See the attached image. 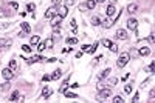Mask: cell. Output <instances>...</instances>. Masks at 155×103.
Returning <instances> with one entry per match:
<instances>
[{
  "label": "cell",
  "mask_w": 155,
  "mask_h": 103,
  "mask_svg": "<svg viewBox=\"0 0 155 103\" xmlns=\"http://www.w3.org/2000/svg\"><path fill=\"white\" fill-rule=\"evenodd\" d=\"M9 88H11V85H9V80H6L5 83H2V85H0V89H2V91H8Z\"/></svg>",
  "instance_id": "d6986e66"
},
{
  "label": "cell",
  "mask_w": 155,
  "mask_h": 103,
  "mask_svg": "<svg viewBox=\"0 0 155 103\" xmlns=\"http://www.w3.org/2000/svg\"><path fill=\"white\" fill-rule=\"evenodd\" d=\"M30 43L31 45H39V43H41V37H39V35H33L30 38Z\"/></svg>",
  "instance_id": "e0dca14e"
},
{
  "label": "cell",
  "mask_w": 155,
  "mask_h": 103,
  "mask_svg": "<svg viewBox=\"0 0 155 103\" xmlns=\"http://www.w3.org/2000/svg\"><path fill=\"white\" fill-rule=\"evenodd\" d=\"M70 51H71V49H70V48H65V49H62V52H64V54H68V52H70Z\"/></svg>",
  "instance_id": "ee69618b"
},
{
  "label": "cell",
  "mask_w": 155,
  "mask_h": 103,
  "mask_svg": "<svg viewBox=\"0 0 155 103\" xmlns=\"http://www.w3.org/2000/svg\"><path fill=\"white\" fill-rule=\"evenodd\" d=\"M147 40H150V42H153V32H152V34H150V35L147 37Z\"/></svg>",
  "instance_id": "f6af8a7d"
},
{
  "label": "cell",
  "mask_w": 155,
  "mask_h": 103,
  "mask_svg": "<svg viewBox=\"0 0 155 103\" xmlns=\"http://www.w3.org/2000/svg\"><path fill=\"white\" fill-rule=\"evenodd\" d=\"M109 49H110L112 52H118V45H116V43H110Z\"/></svg>",
  "instance_id": "f1b7e54d"
},
{
  "label": "cell",
  "mask_w": 155,
  "mask_h": 103,
  "mask_svg": "<svg viewBox=\"0 0 155 103\" xmlns=\"http://www.w3.org/2000/svg\"><path fill=\"white\" fill-rule=\"evenodd\" d=\"M22 51H25V52H31V48H30L28 45H23V46H22Z\"/></svg>",
  "instance_id": "d590c367"
},
{
  "label": "cell",
  "mask_w": 155,
  "mask_h": 103,
  "mask_svg": "<svg viewBox=\"0 0 155 103\" xmlns=\"http://www.w3.org/2000/svg\"><path fill=\"white\" fill-rule=\"evenodd\" d=\"M76 2V0H67V5H73Z\"/></svg>",
  "instance_id": "c3c4849f"
},
{
  "label": "cell",
  "mask_w": 155,
  "mask_h": 103,
  "mask_svg": "<svg viewBox=\"0 0 155 103\" xmlns=\"http://www.w3.org/2000/svg\"><path fill=\"white\" fill-rule=\"evenodd\" d=\"M137 9H138V5L137 3H129V6H127V12L129 14H135V12H137Z\"/></svg>",
  "instance_id": "8fae6325"
},
{
  "label": "cell",
  "mask_w": 155,
  "mask_h": 103,
  "mask_svg": "<svg viewBox=\"0 0 155 103\" xmlns=\"http://www.w3.org/2000/svg\"><path fill=\"white\" fill-rule=\"evenodd\" d=\"M45 48H47V45H45V43H39V45H37V49H39V51H44Z\"/></svg>",
  "instance_id": "836d02e7"
},
{
  "label": "cell",
  "mask_w": 155,
  "mask_h": 103,
  "mask_svg": "<svg viewBox=\"0 0 155 103\" xmlns=\"http://www.w3.org/2000/svg\"><path fill=\"white\" fill-rule=\"evenodd\" d=\"M9 69H11V71H19V66H17V63H16V60H11V61H9Z\"/></svg>",
  "instance_id": "44dd1931"
},
{
  "label": "cell",
  "mask_w": 155,
  "mask_h": 103,
  "mask_svg": "<svg viewBox=\"0 0 155 103\" xmlns=\"http://www.w3.org/2000/svg\"><path fill=\"white\" fill-rule=\"evenodd\" d=\"M96 2H104V0H96Z\"/></svg>",
  "instance_id": "f907efd6"
},
{
  "label": "cell",
  "mask_w": 155,
  "mask_h": 103,
  "mask_svg": "<svg viewBox=\"0 0 155 103\" xmlns=\"http://www.w3.org/2000/svg\"><path fill=\"white\" fill-rule=\"evenodd\" d=\"M12 45V38H0V48H9Z\"/></svg>",
  "instance_id": "52a82bcc"
},
{
  "label": "cell",
  "mask_w": 155,
  "mask_h": 103,
  "mask_svg": "<svg viewBox=\"0 0 155 103\" xmlns=\"http://www.w3.org/2000/svg\"><path fill=\"white\" fill-rule=\"evenodd\" d=\"M149 52H150V49H149V48H141V49H140V55H143V57L149 55Z\"/></svg>",
  "instance_id": "603a6c76"
},
{
  "label": "cell",
  "mask_w": 155,
  "mask_h": 103,
  "mask_svg": "<svg viewBox=\"0 0 155 103\" xmlns=\"http://www.w3.org/2000/svg\"><path fill=\"white\" fill-rule=\"evenodd\" d=\"M61 75H62V71H61V69H56V71L51 74V78H53V80H59Z\"/></svg>",
  "instance_id": "5bb4252c"
},
{
  "label": "cell",
  "mask_w": 155,
  "mask_h": 103,
  "mask_svg": "<svg viewBox=\"0 0 155 103\" xmlns=\"http://www.w3.org/2000/svg\"><path fill=\"white\" fill-rule=\"evenodd\" d=\"M129 75H130V74H126V75H123V81H126V80L129 78Z\"/></svg>",
  "instance_id": "7dc6e473"
},
{
  "label": "cell",
  "mask_w": 155,
  "mask_h": 103,
  "mask_svg": "<svg viewBox=\"0 0 155 103\" xmlns=\"http://www.w3.org/2000/svg\"><path fill=\"white\" fill-rule=\"evenodd\" d=\"M112 94V88H102L99 89V98H107Z\"/></svg>",
  "instance_id": "8992f818"
},
{
  "label": "cell",
  "mask_w": 155,
  "mask_h": 103,
  "mask_svg": "<svg viewBox=\"0 0 155 103\" xmlns=\"http://www.w3.org/2000/svg\"><path fill=\"white\" fill-rule=\"evenodd\" d=\"M138 98H140V94L137 92V94H135V95H133V98H132V101H133V103H137V101H138Z\"/></svg>",
  "instance_id": "f35d334b"
},
{
  "label": "cell",
  "mask_w": 155,
  "mask_h": 103,
  "mask_svg": "<svg viewBox=\"0 0 155 103\" xmlns=\"http://www.w3.org/2000/svg\"><path fill=\"white\" fill-rule=\"evenodd\" d=\"M50 22H51V26H53V28H56V26H59V25H61V22H62V17L56 14L53 18H50Z\"/></svg>",
  "instance_id": "277c9868"
},
{
  "label": "cell",
  "mask_w": 155,
  "mask_h": 103,
  "mask_svg": "<svg viewBox=\"0 0 155 103\" xmlns=\"http://www.w3.org/2000/svg\"><path fill=\"white\" fill-rule=\"evenodd\" d=\"M112 101H113V103H123L124 100H123V97H120V95H116V97H115V98H113Z\"/></svg>",
  "instance_id": "1f68e13d"
},
{
  "label": "cell",
  "mask_w": 155,
  "mask_h": 103,
  "mask_svg": "<svg viewBox=\"0 0 155 103\" xmlns=\"http://www.w3.org/2000/svg\"><path fill=\"white\" fill-rule=\"evenodd\" d=\"M42 80H44V81H48V80H51V75H44Z\"/></svg>",
  "instance_id": "b9f144b4"
},
{
  "label": "cell",
  "mask_w": 155,
  "mask_h": 103,
  "mask_svg": "<svg viewBox=\"0 0 155 103\" xmlns=\"http://www.w3.org/2000/svg\"><path fill=\"white\" fill-rule=\"evenodd\" d=\"M20 26H22V31H23L25 34H30V32H31V26H30V25H28L27 22H23V23H22Z\"/></svg>",
  "instance_id": "9a60e30c"
},
{
  "label": "cell",
  "mask_w": 155,
  "mask_h": 103,
  "mask_svg": "<svg viewBox=\"0 0 155 103\" xmlns=\"http://www.w3.org/2000/svg\"><path fill=\"white\" fill-rule=\"evenodd\" d=\"M41 60H44V57H41V55H34V57H31V58H27V60H25V63H27V65H33V63H36V61H41Z\"/></svg>",
  "instance_id": "30bf717a"
},
{
  "label": "cell",
  "mask_w": 155,
  "mask_h": 103,
  "mask_svg": "<svg viewBox=\"0 0 155 103\" xmlns=\"http://www.w3.org/2000/svg\"><path fill=\"white\" fill-rule=\"evenodd\" d=\"M68 81H70V77H67V78H65V80L62 81V85H61V88H59V92H61V94H64V92H65V91H67L68 88H70Z\"/></svg>",
  "instance_id": "9c48e42d"
},
{
  "label": "cell",
  "mask_w": 155,
  "mask_h": 103,
  "mask_svg": "<svg viewBox=\"0 0 155 103\" xmlns=\"http://www.w3.org/2000/svg\"><path fill=\"white\" fill-rule=\"evenodd\" d=\"M2 75H3V78H5V80H12V77H14V74H12V71H11L9 68L2 69Z\"/></svg>",
  "instance_id": "3957f363"
},
{
  "label": "cell",
  "mask_w": 155,
  "mask_h": 103,
  "mask_svg": "<svg viewBox=\"0 0 155 103\" xmlns=\"http://www.w3.org/2000/svg\"><path fill=\"white\" fill-rule=\"evenodd\" d=\"M59 37H61V31H59V26H56L53 32V38H59Z\"/></svg>",
  "instance_id": "cb8c5ba5"
},
{
  "label": "cell",
  "mask_w": 155,
  "mask_h": 103,
  "mask_svg": "<svg viewBox=\"0 0 155 103\" xmlns=\"http://www.w3.org/2000/svg\"><path fill=\"white\" fill-rule=\"evenodd\" d=\"M56 14H57V15H61L62 18H64V17H67V14H68V8H67V5L59 6V8L56 9Z\"/></svg>",
  "instance_id": "7a4b0ae2"
},
{
  "label": "cell",
  "mask_w": 155,
  "mask_h": 103,
  "mask_svg": "<svg viewBox=\"0 0 155 103\" xmlns=\"http://www.w3.org/2000/svg\"><path fill=\"white\" fill-rule=\"evenodd\" d=\"M85 6H87V9H95V6H96V0H87Z\"/></svg>",
  "instance_id": "ac0fdd59"
},
{
  "label": "cell",
  "mask_w": 155,
  "mask_h": 103,
  "mask_svg": "<svg viewBox=\"0 0 155 103\" xmlns=\"http://www.w3.org/2000/svg\"><path fill=\"white\" fill-rule=\"evenodd\" d=\"M101 25H102L104 28H112L113 22H112L110 18H101Z\"/></svg>",
  "instance_id": "4fadbf2b"
},
{
  "label": "cell",
  "mask_w": 155,
  "mask_h": 103,
  "mask_svg": "<svg viewBox=\"0 0 155 103\" xmlns=\"http://www.w3.org/2000/svg\"><path fill=\"white\" fill-rule=\"evenodd\" d=\"M116 81H118V78L110 77V78L107 80V86H115V85H116Z\"/></svg>",
  "instance_id": "7402d4cb"
},
{
  "label": "cell",
  "mask_w": 155,
  "mask_h": 103,
  "mask_svg": "<svg viewBox=\"0 0 155 103\" xmlns=\"http://www.w3.org/2000/svg\"><path fill=\"white\" fill-rule=\"evenodd\" d=\"M137 26H138L137 18H129V20H127V28H129V29L135 31V29H137Z\"/></svg>",
  "instance_id": "ba28073f"
},
{
  "label": "cell",
  "mask_w": 155,
  "mask_h": 103,
  "mask_svg": "<svg viewBox=\"0 0 155 103\" xmlns=\"http://www.w3.org/2000/svg\"><path fill=\"white\" fill-rule=\"evenodd\" d=\"M81 51H82V52H90V46H88V45H82Z\"/></svg>",
  "instance_id": "d6a6232c"
},
{
  "label": "cell",
  "mask_w": 155,
  "mask_h": 103,
  "mask_svg": "<svg viewBox=\"0 0 155 103\" xmlns=\"http://www.w3.org/2000/svg\"><path fill=\"white\" fill-rule=\"evenodd\" d=\"M146 69H147V71H150V72H153V69H155V65H153V61H152V63H150V65L146 68Z\"/></svg>",
  "instance_id": "e575fe53"
},
{
  "label": "cell",
  "mask_w": 155,
  "mask_h": 103,
  "mask_svg": "<svg viewBox=\"0 0 155 103\" xmlns=\"http://www.w3.org/2000/svg\"><path fill=\"white\" fill-rule=\"evenodd\" d=\"M34 8H36V6H34V3H28V11H30V12H33V11H34Z\"/></svg>",
  "instance_id": "ab89813d"
},
{
  "label": "cell",
  "mask_w": 155,
  "mask_h": 103,
  "mask_svg": "<svg viewBox=\"0 0 155 103\" xmlns=\"http://www.w3.org/2000/svg\"><path fill=\"white\" fill-rule=\"evenodd\" d=\"M11 8H12V9H17V3H12V2H11Z\"/></svg>",
  "instance_id": "bcb514c9"
},
{
  "label": "cell",
  "mask_w": 155,
  "mask_h": 103,
  "mask_svg": "<svg viewBox=\"0 0 155 103\" xmlns=\"http://www.w3.org/2000/svg\"><path fill=\"white\" fill-rule=\"evenodd\" d=\"M98 45H99V43H98V42H95V43H93V45H92V46H90V54H93V52H95V51H96V48H98Z\"/></svg>",
  "instance_id": "4dcf8cb0"
},
{
  "label": "cell",
  "mask_w": 155,
  "mask_h": 103,
  "mask_svg": "<svg viewBox=\"0 0 155 103\" xmlns=\"http://www.w3.org/2000/svg\"><path fill=\"white\" fill-rule=\"evenodd\" d=\"M129 60H130V54H129V52H123V54H120L118 61H116V66H118V68H124V66L129 63Z\"/></svg>",
  "instance_id": "6da1fadb"
},
{
  "label": "cell",
  "mask_w": 155,
  "mask_h": 103,
  "mask_svg": "<svg viewBox=\"0 0 155 103\" xmlns=\"http://www.w3.org/2000/svg\"><path fill=\"white\" fill-rule=\"evenodd\" d=\"M110 72H112V71H110V69L107 68V69H104V71H102V72H101V74L98 75V78H99V80H104V78H107V75H109Z\"/></svg>",
  "instance_id": "2e32d148"
},
{
  "label": "cell",
  "mask_w": 155,
  "mask_h": 103,
  "mask_svg": "<svg viewBox=\"0 0 155 103\" xmlns=\"http://www.w3.org/2000/svg\"><path fill=\"white\" fill-rule=\"evenodd\" d=\"M64 94H65V97H67V98H76V97H77V94H76V92H67V91H65Z\"/></svg>",
  "instance_id": "83f0119b"
},
{
  "label": "cell",
  "mask_w": 155,
  "mask_h": 103,
  "mask_svg": "<svg viewBox=\"0 0 155 103\" xmlns=\"http://www.w3.org/2000/svg\"><path fill=\"white\" fill-rule=\"evenodd\" d=\"M109 2H110V3H112V5H113V3H115V2H116V0H109Z\"/></svg>",
  "instance_id": "681fc988"
},
{
  "label": "cell",
  "mask_w": 155,
  "mask_h": 103,
  "mask_svg": "<svg viewBox=\"0 0 155 103\" xmlns=\"http://www.w3.org/2000/svg\"><path fill=\"white\" fill-rule=\"evenodd\" d=\"M116 37H118L120 40H126L127 38V32L124 29H118V31H116Z\"/></svg>",
  "instance_id": "7c38bea8"
},
{
  "label": "cell",
  "mask_w": 155,
  "mask_h": 103,
  "mask_svg": "<svg viewBox=\"0 0 155 103\" xmlns=\"http://www.w3.org/2000/svg\"><path fill=\"white\" fill-rule=\"evenodd\" d=\"M59 3H61V0H53V6H57Z\"/></svg>",
  "instance_id": "7bdbcfd3"
},
{
  "label": "cell",
  "mask_w": 155,
  "mask_h": 103,
  "mask_svg": "<svg viewBox=\"0 0 155 103\" xmlns=\"http://www.w3.org/2000/svg\"><path fill=\"white\" fill-rule=\"evenodd\" d=\"M45 45L51 48V46H53V40H51V38H48V40H47V42H45Z\"/></svg>",
  "instance_id": "60d3db41"
},
{
  "label": "cell",
  "mask_w": 155,
  "mask_h": 103,
  "mask_svg": "<svg viewBox=\"0 0 155 103\" xmlns=\"http://www.w3.org/2000/svg\"><path fill=\"white\" fill-rule=\"evenodd\" d=\"M92 23H93L95 26H98V25L101 23V18H99V17H96V15H95V17H92Z\"/></svg>",
  "instance_id": "d4e9b609"
},
{
  "label": "cell",
  "mask_w": 155,
  "mask_h": 103,
  "mask_svg": "<svg viewBox=\"0 0 155 103\" xmlns=\"http://www.w3.org/2000/svg\"><path fill=\"white\" fill-rule=\"evenodd\" d=\"M67 43H68V45H76V43H77V38L70 37V38H67Z\"/></svg>",
  "instance_id": "f546056e"
},
{
  "label": "cell",
  "mask_w": 155,
  "mask_h": 103,
  "mask_svg": "<svg viewBox=\"0 0 155 103\" xmlns=\"http://www.w3.org/2000/svg\"><path fill=\"white\" fill-rule=\"evenodd\" d=\"M42 95H44V97H50V95H51V89H50V88H44V89H42Z\"/></svg>",
  "instance_id": "484cf974"
},
{
  "label": "cell",
  "mask_w": 155,
  "mask_h": 103,
  "mask_svg": "<svg viewBox=\"0 0 155 103\" xmlns=\"http://www.w3.org/2000/svg\"><path fill=\"white\" fill-rule=\"evenodd\" d=\"M130 91H132V86H130V85H126V86H124V92H126V94H129Z\"/></svg>",
  "instance_id": "8d00e7d4"
},
{
  "label": "cell",
  "mask_w": 155,
  "mask_h": 103,
  "mask_svg": "<svg viewBox=\"0 0 155 103\" xmlns=\"http://www.w3.org/2000/svg\"><path fill=\"white\" fill-rule=\"evenodd\" d=\"M110 43H112V42H110V40H107V38H104V40H102V45H104V46H107V48L110 46Z\"/></svg>",
  "instance_id": "74e56055"
},
{
  "label": "cell",
  "mask_w": 155,
  "mask_h": 103,
  "mask_svg": "<svg viewBox=\"0 0 155 103\" xmlns=\"http://www.w3.org/2000/svg\"><path fill=\"white\" fill-rule=\"evenodd\" d=\"M56 9H57V6H51V8H48V9L45 11V18H53V17L56 15Z\"/></svg>",
  "instance_id": "5b68a950"
},
{
  "label": "cell",
  "mask_w": 155,
  "mask_h": 103,
  "mask_svg": "<svg viewBox=\"0 0 155 103\" xmlns=\"http://www.w3.org/2000/svg\"><path fill=\"white\" fill-rule=\"evenodd\" d=\"M115 14V6L113 5H109L107 6V17H112Z\"/></svg>",
  "instance_id": "ffe728a7"
},
{
  "label": "cell",
  "mask_w": 155,
  "mask_h": 103,
  "mask_svg": "<svg viewBox=\"0 0 155 103\" xmlns=\"http://www.w3.org/2000/svg\"><path fill=\"white\" fill-rule=\"evenodd\" d=\"M9 100H11V101H17V100H19V92H17V91H14V92L11 94Z\"/></svg>",
  "instance_id": "4316f807"
}]
</instances>
